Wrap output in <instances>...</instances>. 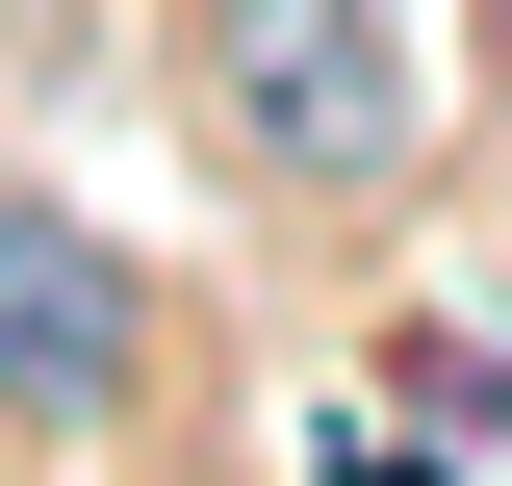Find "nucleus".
<instances>
[{
    "mask_svg": "<svg viewBox=\"0 0 512 486\" xmlns=\"http://www.w3.org/2000/svg\"><path fill=\"white\" fill-rule=\"evenodd\" d=\"M128 256L77 231V205H0V435H103L128 410Z\"/></svg>",
    "mask_w": 512,
    "mask_h": 486,
    "instance_id": "obj_2",
    "label": "nucleus"
},
{
    "mask_svg": "<svg viewBox=\"0 0 512 486\" xmlns=\"http://www.w3.org/2000/svg\"><path fill=\"white\" fill-rule=\"evenodd\" d=\"M231 154L256 180H384L410 154V52H384V0H231Z\"/></svg>",
    "mask_w": 512,
    "mask_h": 486,
    "instance_id": "obj_1",
    "label": "nucleus"
}]
</instances>
